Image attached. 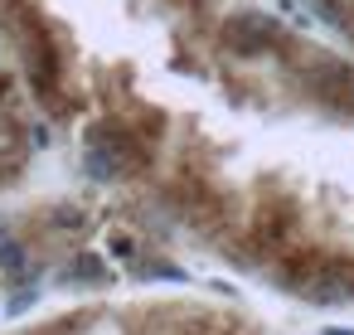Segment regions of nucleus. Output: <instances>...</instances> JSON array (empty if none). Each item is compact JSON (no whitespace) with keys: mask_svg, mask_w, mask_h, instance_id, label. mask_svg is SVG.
<instances>
[{"mask_svg":"<svg viewBox=\"0 0 354 335\" xmlns=\"http://www.w3.org/2000/svg\"><path fill=\"white\" fill-rule=\"evenodd\" d=\"M286 39L281 20L277 15H262V10H243L233 20H223V49H233L238 59H257L267 49H277Z\"/></svg>","mask_w":354,"mask_h":335,"instance_id":"nucleus-1","label":"nucleus"},{"mask_svg":"<svg viewBox=\"0 0 354 335\" xmlns=\"http://www.w3.org/2000/svg\"><path fill=\"white\" fill-rule=\"evenodd\" d=\"M301 78H306V88H310L315 98H325V102H335V98H349V93H354V69H349L344 59H315Z\"/></svg>","mask_w":354,"mask_h":335,"instance_id":"nucleus-2","label":"nucleus"},{"mask_svg":"<svg viewBox=\"0 0 354 335\" xmlns=\"http://www.w3.org/2000/svg\"><path fill=\"white\" fill-rule=\"evenodd\" d=\"M68 287H97V282H107V267H102V257H93V253H78L64 272H59Z\"/></svg>","mask_w":354,"mask_h":335,"instance_id":"nucleus-3","label":"nucleus"},{"mask_svg":"<svg viewBox=\"0 0 354 335\" xmlns=\"http://www.w3.org/2000/svg\"><path fill=\"white\" fill-rule=\"evenodd\" d=\"M83 175H88L93 185H112V180H122V165L112 161V151L88 146V151H83Z\"/></svg>","mask_w":354,"mask_h":335,"instance_id":"nucleus-4","label":"nucleus"},{"mask_svg":"<svg viewBox=\"0 0 354 335\" xmlns=\"http://www.w3.org/2000/svg\"><path fill=\"white\" fill-rule=\"evenodd\" d=\"M136 277H146V282H189V272L185 267H170V262H141Z\"/></svg>","mask_w":354,"mask_h":335,"instance_id":"nucleus-5","label":"nucleus"},{"mask_svg":"<svg viewBox=\"0 0 354 335\" xmlns=\"http://www.w3.org/2000/svg\"><path fill=\"white\" fill-rule=\"evenodd\" d=\"M88 219H83V209H73V204H64V209H54V228H83Z\"/></svg>","mask_w":354,"mask_h":335,"instance_id":"nucleus-6","label":"nucleus"},{"mask_svg":"<svg viewBox=\"0 0 354 335\" xmlns=\"http://www.w3.org/2000/svg\"><path fill=\"white\" fill-rule=\"evenodd\" d=\"M35 296H39V291H35V287L25 282V287H20V291L10 296V316H20V311H30V306H35Z\"/></svg>","mask_w":354,"mask_h":335,"instance_id":"nucleus-7","label":"nucleus"},{"mask_svg":"<svg viewBox=\"0 0 354 335\" xmlns=\"http://www.w3.org/2000/svg\"><path fill=\"white\" fill-rule=\"evenodd\" d=\"M112 257H136V243L127 233H112Z\"/></svg>","mask_w":354,"mask_h":335,"instance_id":"nucleus-8","label":"nucleus"},{"mask_svg":"<svg viewBox=\"0 0 354 335\" xmlns=\"http://www.w3.org/2000/svg\"><path fill=\"white\" fill-rule=\"evenodd\" d=\"M335 272L344 277V287H349V296H354V257H349V262H335Z\"/></svg>","mask_w":354,"mask_h":335,"instance_id":"nucleus-9","label":"nucleus"},{"mask_svg":"<svg viewBox=\"0 0 354 335\" xmlns=\"http://www.w3.org/2000/svg\"><path fill=\"white\" fill-rule=\"evenodd\" d=\"M30 141H35V146H49V127L35 122V127H30Z\"/></svg>","mask_w":354,"mask_h":335,"instance_id":"nucleus-10","label":"nucleus"},{"mask_svg":"<svg viewBox=\"0 0 354 335\" xmlns=\"http://www.w3.org/2000/svg\"><path fill=\"white\" fill-rule=\"evenodd\" d=\"M320 335H354V325H325Z\"/></svg>","mask_w":354,"mask_h":335,"instance_id":"nucleus-11","label":"nucleus"}]
</instances>
